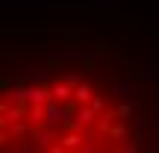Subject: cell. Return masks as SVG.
<instances>
[{
	"label": "cell",
	"mask_w": 159,
	"mask_h": 153,
	"mask_svg": "<svg viewBox=\"0 0 159 153\" xmlns=\"http://www.w3.org/2000/svg\"><path fill=\"white\" fill-rule=\"evenodd\" d=\"M50 100H53V88H44V85L27 88V103H50Z\"/></svg>",
	"instance_id": "obj_1"
},
{
	"label": "cell",
	"mask_w": 159,
	"mask_h": 153,
	"mask_svg": "<svg viewBox=\"0 0 159 153\" xmlns=\"http://www.w3.org/2000/svg\"><path fill=\"white\" fill-rule=\"evenodd\" d=\"M94 118H97L94 106H91V103L85 106V103H83V106H80V112H77V124H80V127H91V124H94Z\"/></svg>",
	"instance_id": "obj_2"
},
{
	"label": "cell",
	"mask_w": 159,
	"mask_h": 153,
	"mask_svg": "<svg viewBox=\"0 0 159 153\" xmlns=\"http://www.w3.org/2000/svg\"><path fill=\"white\" fill-rule=\"evenodd\" d=\"M59 142H62L65 150H77V147H83V133H80V130H71L68 136H62Z\"/></svg>",
	"instance_id": "obj_3"
},
{
	"label": "cell",
	"mask_w": 159,
	"mask_h": 153,
	"mask_svg": "<svg viewBox=\"0 0 159 153\" xmlns=\"http://www.w3.org/2000/svg\"><path fill=\"white\" fill-rule=\"evenodd\" d=\"M44 109H47V124H50V127L65 121V118H62V106H56V97H53L50 103H44Z\"/></svg>",
	"instance_id": "obj_4"
},
{
	"label": "cell",
	"mask_w": 159,
	"mask_h": 153,
	"mask_svg": "<svg viewBox=\"0 0 159 153\" xmlns=\"http://www.w3.org/2000/svg\"><path fill=\"white\" fill-rule=\"evenodd\" d=\"M91 97H94V94H91V85L89 83H77L74 85V100L77 103H91Z\"/></svg>",
	"instance_id": "obj_5"
},
{
	"label": "cell",
	"mask_w": 159,
	"mask_h": 153,
	"mask_svg": "<svg viewBox=\"0 0 159 153\" xmlns=\"http://www.w3.org/2000/svg\"><path fill=\"white\" fill-rule=\"evenodd\" d=\"M53 97H56L59 103H65L68 97H74V85L71 83H56L53 85Z\"/></svg>",
	"instance_id": "obj_6"
},
{
	"label": "cell",
	"mask_w": 159,
	"mask_h": 153,
	"mask_svg": "<svg viewBox=\"0 0 159 153\" xmlns=\"http://www.w3.org/2000/svg\"><path fill=\"white\" fill-rule=\"evenodd\" d=\"M53 138H56V133H53V130H44V133H39V136H35V142H39V144H35V147H39V150H50L53 147Z\"/></svg>",
	"instance_id": "obj_7"
},
{
	"label": "cell",
	"mask_w": 159,
	"mask_h": 153,
	"mask_svg": "<svg viewBox=\"0 0 159 153\" xmlns=\"http://www.w3.org/2000/svg\"><path fill=\"white\" fill-rule=\"evenodd\" d=\"M133 112H139L136 103H121V106H118V115H121V118H130Z\"/></svg>",
	"instance_id": "obj_8"
},
{
	"label": "cell",
	"mask_w": 159,
	"mask_h": 153,
	"mask_svg": "<svg viewBox=\"0 0 159 153\" xmlns=\"http://www.w3.org/2000/svg\"><path fill=\"white\" fill-rule=\"evenodd\" d=\"M91 106H94V112L100 115V112H103V106H106V103H103V97H91Z\"/></svg>",
	"instance_id": "obj_9"
},
{
	"label": "cell",
	"mask_w": 159,
	"mask_h": 153,
	"mask_svg": "<svg viewBox=\"0 0 159 153\" xmlns=\"http://www.w3.org/2000/svg\"><path fill=\"white\" fill-rule=\"evenodd\" d=\"M80 150H85V153H91V150H97V144H94V142H91V138H89V142H85V144H83V147H80Z\"/></svg>",
	"instance_id": "obj_10"
}]
</instances>
